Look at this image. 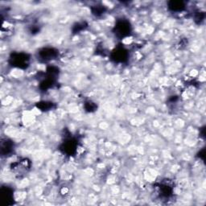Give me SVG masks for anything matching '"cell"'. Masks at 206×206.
I'll return each mask as SVG.
<instances>
[{
  "label": "cell",
  "instance_id": "obj_1",
  "mask_svg": "<svg viewBox=\"0 0 206 206\" xmlns=\"http://www.w3.org/2000/svg\"><path fill=\"white\" fill-rule=\"evenodd\" d=\"M169 6L170 8H172L173 11H180L184 7L182 2H171Z\"/></svg>",
  "mask_w": 206,
  "mask_h": 206
}]
</instances>
